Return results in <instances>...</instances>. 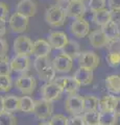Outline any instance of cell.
Returning <instances> with one entry per match:
<instances>
[{"label":"cell","instance_id":"obj_1","mask_svg":"<svg viewBox=\"0 0 120 125\" xmlns=\"http://www.w3.org/2000/svg\"><path fill=\"white\" fill-rule=\"evenodd\" d=\"M33 68L38 73V76L41 80L45 83H51L55 77L56 71L52 66L51 61L48 56L36 57L33 62Z\"/></svg>","mask_w":120,"mask_h":125},{"label":"cell","instance_id":"obj_2","mask_svg":"<svg viewBox=\"0 0 120 125\" xmlns=\"http://www.w3.org/2000/svg\"><path fill=\"white\" fill-rule=\"evenodd\" d=\"M66 10L60 5L49 6L45 11V21L51 27H60L66 21Z\"/></svg>","mask_w":120,"mask_h":125},{"label":"cell","instance_id":"obj_3","mask_svg":"<svg viewBox=\"0 0 120 125\" xmlns=\"http://www.w3.org/2000/svg\"><path fill=\"white\" fill-rule=\"evenodd\" d=\"M65 109L71 116H80L85 113L84 97L74 94L69 95L65 100Z\"/></svg>","mask_w":120,"mask_h":125},{"label":"cell","instance_id":"obj_4","mask_svg":"<svg viewBox=\"0 0 120 125\" xmlns=\"http://www.w3.org/2000/svg\"><path fill=\"white\" fill-rule=\"evenodd\" d=\"M53 105L52 102L45 99H38L34 103V109L33 114L39 120H47L52 117Z\"/></svg>","mask_w":120,"mask_h":125},{"label":"cell","instance_id":"obj_5","mask_svg":"<svg viewBox=\"0 0 120 125\" xmlns=\"http://www.w3.org/2000/svg\"><path fill=\"white\" fill-rule=\"evenodd\" d=\"M33 43L28 37L25 36H19L14 41V51L17 55L23 56H29L33 54Z\"/></svg>","mask_w":120,"mask_h":125},{"label":"cell","instance_id":"obj_6","mask_svg":"<svg viewBox=\"0 0 120 125\" xmlns=\"http://www.w3.org/2000/svg\"><path fill=\"white\" fill-rule=\"evenodd\" d=\"M62 93H63V90L55 81L46 83L41 88V94L43 99L50 101V102L60 99L62 96Z\"/></svg>","mask_w":120,"mask_h":125},{"label":"cell","instance_id":"obj_7","mask_svg":"<svg viewBox=\"0 0 120 125\" xmlns=\"http://www.w3.org/2000/svg\"><path fill=\"white\" fill-rule=\"evenodd\" d=\"M36 79L32 75H22L18 77L15 81V87L20 91L23 95H32L36 89Z\"/></svg>","mask_w":120,"mask_h":125},{"label":"cell","instance_id":"obj_8","mask_svg":"<svg viewBox=\"0 0 120 125\" xmlns=\"http://www.w3.org/2000/svg\"><path fill=\"white\" fill-rule=\"evenodd\" d=\"M78 64L79 67L88 68L91 70L96 69L100 64V58L99 56L93 51H85L82 52L78 56Z\"/></svg>","mask_w":120,"mask_h":125},{"label":"cell","instance_id":"obj_9","mask_svg":"<svg viewBox=\"0 0 120 125\" xmlns=\"http://www.w3.org/2000/svg\"><path fill=\"white\" fill-rule=\"evenodd\" d=\"M9 25L11 31L15 33H22L27 29L28 26V18L22 16L19 13H14L11 16L9 20Z\"/></svg>","mask_w":120,"mask_h":125},{"label":"cell","instance_id":"obj_10","mask_svg":"<svg viewBox=\"0 0 120 125\" xmlns=\"http://www.w3.org/2000/svg\"><path fill=\"white\" fill-rule=\"evenodd\" d=\"M67 17L75 19L83 18V16L86 13V4L85 1L82 0H70L65 9Z\"/></svg>","mask_w":120,"mask_h":125},{"label":"cell","instance_id":"obj_11","mask_svg":"<svg viewBox=\"0 0 120 125\" xmlns=\"http://www.w3.org/2000/svg\"><path fill=\"white\" fill-rule=\"evenodd\" d=\"M63 90V92L68 93L69 95H74L79 90L80 84L77 83L74 77L71 76H61L55 80Z\"/></svg>","mask_w":120,"mask_h":125},{"label":"cell","instance_id":"obj_12","mask_svg":"<svg viewBox=\"0 0 120 125\" xmlns=\"http://www.w3.org/2000/svg\"><path fill=\"white\" fill-rule=\"evenodd\" d=\"M70 31L73 36H75L76 38L83 39L89 34L90 24H89L88 21H86L83 18L75 19L70 25Z\"/></svg>","mask_w":120,"mask_h":125},{"label":"cell","instance_id":"obj_13","mask_svg":"<svg viewBox=\"0 0 120 125\" xmlns=\"http://www.w3.org/2000/svg\"><path fill=\"white\" fill-rule=\"evenodd\" d=\"M51 62L55 70L60 73H68L69 71H71L73 67V60L62 53L56 55L51 61Z\"/></svg>","mask_w":120,"mask_h":125},{"label":"cell","instance_id":"obj_14","mask_svg":"<svg viewBox=\"0 0 120 125\" xmlns=\"http://www.w3.org/2000/svg\"><path fill=\"white\" fill-rule=\"evenodd\" d=\"M47 41L55 49H62L69 42L68 36L63 31H52L48 34Z\"/></svg>","mask_w":120,"mask_h":125},{"label":"cell","instance_id":"obj_15","mask_svg":"<svg viewBox=\"0 0 120 125\" xmlns=\"http://www.w3.org/2000/svg\"><path fill=\"white\" fill-rule=\"evenodd\" d=\"M17 13L26 18L33 17L37 13V5L33 0H20L17 4Z\"/></svg>","mask_w":120,"mask_h":125},{"label":"cell","instance_id":"obj_16","mask_svg":"<svg viewBox=\"0 0 120 125\" xmlns=\"http://www.w3.org/2000/svg\"><path fill=\"white\" fill-rule=\"evenodd\" d=\"M30 60L28 56L16 55L11 60V69L14 72L24 73L29 69Z\"/></svg>","mask_w":120,"mask_h":125},{"label":"cell","instance_id":"obj_17","mask_svg":"<svg viewBox=\"0 0 120 125\" xmlns=\"http://www.w3.org/2000/svg\"><path fill=\"white\" fill-rule=\"evenodd\" d=\"M51 45L49 44L48 41L39 39V40L33 42V54L36 57H42V56H48L51 52Z\"/></svg>","mask_w":120,"mask_h":125},{"label":"cell","instance_id":"obj_18","mask_svg":"<svg viewBox=\"0 0 120 125\" xmlns=\"http://www.w3.org/2000/svg\"><path fill=\"white\" fill-rule=\"evenodd\" d=\"M109 41L110 40L107 38L101 29H95L89 34V42L94 48H101L104 46L107 47Z\"/></svg>","mask_w":120,"mask_h":125},{"label":"cell","instance_id":"obj_19","mask_svg":"<svg viewBox=\"0 0 120 125\" xmlns=\"http://www.w3.org/2000/svg\"><path fill=\"white\" fill-rule=\"evenodd\" d=\"M73 77L75 78L76 81L80 85H89L93 81L94 74H93V70H91V69L79 67L75 71Z\"/></svg>","mask_w":120,"mask_h":125},{"label":"cell","instance_id":"obj_20","mask_svg":"<svg viewBox=\"0 0 120 125\" xmlns=\"http://www.w3.org/2000/svg\"><path fill=\"white\" fill-rule=\"evenodd\" d=\"M62 54H65L68 57H70L71 60H75V58H78L80 52V47L79 44L75 41L69 40V42L66 44L63 48L61 49Z\"/></svg>","mask_w":120,"mask_h":125},{"label":"cell","instance_id":"obj_21","mask_svg":"<svg viewBox=\"0 0 120 125\" xmlns=\"http://www.w3.org/2000/svg\"><path fill=\"white\" fill-rule=\"evenodd\" d=\"M93 21L96 25L100 27L108 24L110 21H112V16H111V10L102 9L97 11L93 13Z\"/></svg>","mask_w":120,"mask_h":125},{"label":"cell","instance_id":"obj_22","mask_svg":"<svg viewBox=\"0 0 120 125\" xmlns=\"http://www.w3.org/2000/svg\"><path fill=\"white\" fill-rule=\"evenodd\" d=\"M116 100L117 97L113 95H108L102 97L99 99V106L98 111L100 113H108V112H114L115 105H116Z\"/></svg>","mask_w":120,"mask_h":125},{"label":"cell","instance_id":"obj_23","mask_svg":"<svg viewBox=\"0 0 120 125\" xmlns=\"http://www.w3.org/2000/svg\"><path fill=\"white\" fill-rule=\"evenodd\" d=\"M106 88L112 94H120V75L112 74L106 77Z\"/></svg>","mask_w":120,"mask_h":125},{"label":"cell","instance_id":"obj_24","mask_svg":"<svg viewBox=\"0 0 120 125\" xmlns=\"http://www.w3.org/2000/svg\"><path fill=\"white\" fill-rule=\"evenodd\" d=\"M100 29L103 31V33L106 34L109 40L120 38V27L118 24H116L113 21H110L108 24L102 26Z\"/></svg>","mask_w":120,"mask_h":125},{"label":"cell","instance_id":"obj_25","mask_svg":"<svg viewBox=\"0 0 120 125\" xmlns=\"http://www.w3.org/2000/svg\"><path fill=\"white\" fill-rule=\"evenodd\" d=\"M3 103H4V111L14 113L19 111V104H20V97L15 95H6L3 97Z\"/></svg>","mask_w":120,"mask_h":125},{"label":"cell","instance_id":"obj_26","mask_svg":"<svg viewBox=\"0 0 120 125\" xmlns=\"http://www.w3.org/2000/svg\"><path fill=\"white\" fill-rule=\"evenodd\" d=\"M34 103L36 100H33L30 96H22L20 97V104H19V111L22 113H33L34 109Z\"/></svg>","mask_w":120,"mask_h":125},{"label":"cell","instance_id":"obj_27","mask_svg":"<svg viewBox=\"0 0 120 125\" xmlns=\"http://www.w3.org/2000/svg\"><path fill=\"white\" fill-rule=\"evenodd\" d=\"M84 104H85V112L98 111L99 99L94 95H87L84 97Z\"/></svg>","mask_w":120,"mask_h":125},{"label":"cell","instance_id":"obj_28","mask_svg":"<svg viewBox=\"0 0 120 125\" xmlns=\"http://www.w3.org/2000/svg\"><path fill=\"white\" fill-rule=\"evenodd\" d=\"M83 117H84V121L86 125H99V121H100L99 111L85 112L83 114Z\"/></svg>","mask_w":120,"mask_h":125},{"label":"cell","instance_id":"obj_29","mask_svg":"<svg viewBox=\"0 0 120 125\" xmlns=\"http://www.w3.org/2000/svg\"><path fill=\"white\" fill-rule=\"evenodd\" d=\"M118 117L114 112L100 113V121L99 125H116Z\"/></svg>","mask_w":120,"mask_h":125},{"label":"cell","instance_id":"obj_30","mask_svg":"<svg viewBox=\"0 0 120 125\" xmlns=\"http://www.w3.org/2000/svg\"><path fill=\"white\" fill-rule=\"evenodd\" d=\"M17 118L13 113L3 111L0 113V125H17Z\"/></svg>","mask_w":120,"mask_h":125},{"label":"cell","instance_id":"obj_31","mask_svg":"<svg viewBox=\"0 0 120 125\" xmlns=\"http://www.w3.org/2000/svg\"><path fill=\"white\" fill-rule=\"evenodd\" d=\"M11 61L9 56L0 58V75H11Z\"/></svg>","mask_w":120,"mask_h":125},{"label":"cell","instance_id":"obj_32","mask_svg":"<svg viewBox=\"0 0 120 125\" xmlns=\"http://www.w3.org/2000/svg\"><path fill=\"white\" fill-rule=\"evenodd\" d=\"M13 81L11 75H0V92H9L11 89Z\"/></svg>","mask_w":120,"mask_h":125},{"label":"cell","instance_id":"obj_33","mask_svg":"<svg viewBox=\"0 0 120 125\" xmlns=\"http://www.w3.org/2000/svg\"><path fill=\"white\" fill-rule=\"evenodd\" d=\"M108 65L112 68H117L120 66V53H108L106 56Z\"/></svg>","mask_w":120,"mask_h":125},{"label":"cell","instance_id":"obj_34","mask_svg":"<svg viewBox=\"0 0 120 125\" xmlns=\"http://www.w3.org/2000/svg\"><path fill=\"white\" fill-rule=\"evenodd\" d=\"M109 53H120V38L110 40L107 45Z\"/></svg>","mask_w":120,"mask_h":125},{"label":"cell","instance_id":"obj_35","mask_svg":"<svg viewBox=\"0 0 120 125\" xmlns=\"http://www.w3.org/2000/svg\"><path fill=\"white\" fill-rule=\"evenodd\" d=\"M88 5L93 13L99 10L106 9V1L104 0H88Z\"/></svg>","mask_w":120,"mask_h":125},{"label":"cell","instance_id":"obj_36","mask_svg":"<svg viewBox=\"0 0 120 125\" xmlns=\"http://www.w3.org/2000/svg\"><path fill=\"white\" fill-rule=\"evenodd\" d=\"M49 123L51 125H68V118L62 114H56L50 118Z\"/></svg>","mask_w":120,"mask_h":125},{"label":"cell","instance_id":"obj_37","mask_svg":"<svg viewBox=\"0 0 120 125\" xmlns=\"http://www.w3.org/2000/svg\"><path fill=\"white\" fill-rule=\"evenodd\" d=\"M68 125H86L84 121L83 115L80 116H71L68 118Z\"/></svg>","mask_w":120,"mask_h":125},{"label":"cell","instance_id":"obj_38","mask_svg":"<svg viewBox=\"0 0 120 125\" xmlns=\"http://www.w3.org/2000/svg\"><path fill=\"white\" fill-rule=\"evenodd\" d=\"M7 51H9V45H7V42L4 39L0 38V58L6 56Z\"/></svg>","mask_w":120,"mask_h":125},{"label":"cell","instance_id":"obj_39","mask_svg":"<svg viewBox=\"0 0 120 125\" xmlns=\"http://www.w3.org/2000/svg\"><path fill=\"white\" fill-rule=\"evenodd\" d=\"M112 21L118 24L120 27V9H111Z\"/></svg>","mask_w":120,"mask_h":125},{"label":"cell","instance_id":"obj_40","mask_svg":"<svg viewBox=\"0 0 120 125\" xmlns=\"http://www.w3.org/2000/svg\"><path fill=\"white\" fill-rule=\"evenodd\" d=\"M7 15H9V7L4 2H0V19L5 20Z\"/></svg>","mask_w":120,"mask_h":125},{"label":"cell","instance_id":"obj_41","mask_svg":"<svg viewBox=\"0 0 120 125\" xmlns=\"http://www.w3.org/2000/svg\"><path fill=\"white\" fill-rule=\"evenodd\" d=\"M6 33V23L5 20L0 19V38L3 37Z\"/></svg>","mask_w":120,"mask_h":125},{"label":"cell","instance_id":"obj_42","mask_svg":"<svg viewBox=\"0 0 120 125\" xmlns=\"http://www.w3.org/2000/svg\"><path fill=\"white\" fill-rule=\"evenodd\" d=\"M114 113L117 117H120V97H117V100H116V105L114 108Z\"/></svg>","mask_w":120,"mask_h":125},{"label":"cell","instance_id":"obj_43","mask_svg":"<svg viewBox=\"0 0 120 125\" xmlns=\"http://www.w3.org/2000/svg\"><path fill=\"white\" fill-rule=\"evenodd\" d=\"M111 9H120V0H110Z\"/></svg>","mask_w":120,"mask_h":125},{"label":"cell","instance_id":"obj_44","mask_svg":"<svg viewBox=\"0 0 120 125\" xmlns=\"http://www.w3.org/2000/svg\"><path fill=\"white\" fill-rule=\"evenodd\" d=\"M4 111V103H3V97L0 96V113Z\"/></svg>","mask_w":120,"mask_h":125},{"label":"cell","instance_id":"obj_45","mask_svg":"<svg viewBox=\"0 0 120 125\" xmlns=\"http://www.w3.org/2000/svg\"><path fill=\"white\" fill-rule=\"evenodd\" d=\"M39 125H51V124H50V123H49V121H48V122H41Z\"/></svg>","mask_w":120,"mask_h":125},{"label":"cell","instance_id":"obj_46","mask_svg":"<svg viewBox=\"0 0 120 125\" xmlns=\"http://www.w3.org/2000/svg\"><path fill=\"white\" fill-rule=\"evenodd\" d=\"M56 1H66V0H56Z\"/></svg>","mask_w":120,"mask_h":125},{"label":"cell","instance_id":"obj_47","mask_svg":"<svg viewBox=\"0 0 120 125\" xmlns=\"http://www.w3.org/2000/svg\"><path fill=\"white\" fill-rule=\"evenodd\" d=\"M82 1H85V0H82Z\"/></svg>","mask_w":120,"mask_h":125}]
</instances>
